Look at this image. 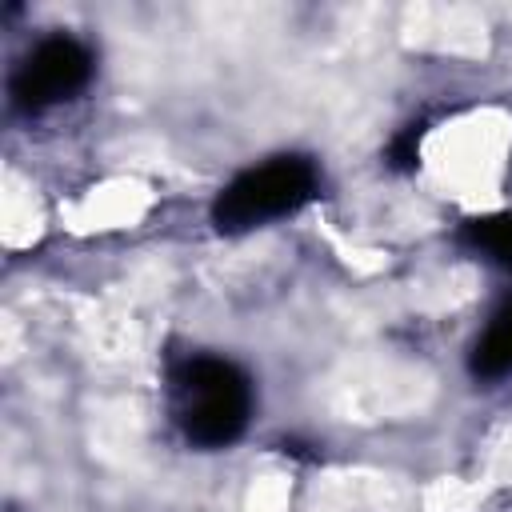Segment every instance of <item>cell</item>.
Wrapping results in <instances>:
<instances>
[{"label":"cell","instance_id":"cell-1","mask_svg":"<svg viewBox=\"0 0 512 512\" xmlns=\"http://www.w3.org/2000/svg\"><path fill=\"white\" fill-rule=\"evenodd\" d=\"M172 392H176V420L192 444L220 448L232 444L252 408V388L248 376L216 356H192L172 372Z\"/></svg>","mask_w":512,"mask_h":512},{"label":"cell","instance_id":"cell-2","mask_svg":"<svg viewBox=\"0 0 512 512\" xmlns=\"http://www.w3.org/2000/svg\"><path fill=\"white\" fill-rule=\"evenodd\" d=\"M316 188V168L304 156H276L260 168L236 176L212 204V220L220 232H244L264 220H276L300 208Z\"/></svg>","mask_w":512,"mask_h":512},{"label":"cell","instance_id":"cell-3","mask_svg":"<svg viewBox=\"0 0 512 512\" xmlns=\"http://www.w3.org/2000/svg\"><path fill=\"white\" fill-rule=\"evenodd\" d=\"M92 76V56L72 36H48L40 40L24 64L12 76V96L20 108H48L56 100H68L80 92Z\"/></svg>","mask_w":512,"mask_h":512},{"label":"cell","instance_id":"cell-4","mask_svg":"<svg viewBox=\"0 0 512 512\" xmlns=\"http://www.w3.org/2000/svg\"><path fill=\"white\" fill-rule=\"evenodd\" d=\"M472 372L480 380H500L512 372V304H504L492 324L484 328V336L472 348Z\"/></svg>","mask_w":512,"mask_h":512},{"label":"cell","instance_id":"cell-5","mask_svg":"<svg viewBox=\"0 0 512 512\" xmlns=\"http://www.w3.org/2000/svg\"><path fill=\"white\" fill-rule=\"evenodd\" d=\"M464 244H472L476 252H484L496 264L512 268V212L508 216H484V220L464 224Z\"/></svg>","mask_w":512,"mask_h":512},{"label":"cell","instance_id":"cell-6","mask_svg":"<svg viewBox=\"0 0 512 512\" xmlns=\"http://www.w3.org/2000/svg\"><path fill=\"white\" fill-rule=\"evenodd\" d=\"M416 148H420V128H408L404 136L392 140V164H396V168H412Z\"/></svg>","mask_w":512,"mask_h":512}]
</instances>
